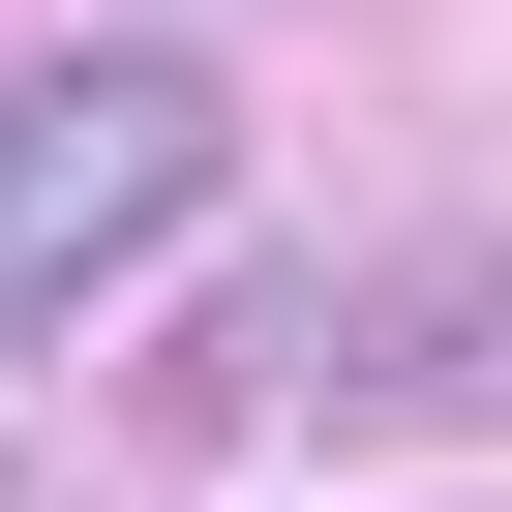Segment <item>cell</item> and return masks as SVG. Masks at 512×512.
<instances>
[{"label": "cell", "instance_id": "7a4b0ae2", "mask_svg": "<svg viewBox=\"0 0 512 512\" xmlns=\"http://www.w3.org/2000/svg\"><path fill=\"white\" fill-rule=\"evenodd\" d=\"M332 392H362V422H482V241H422V272L332 302Z\"/></svg>", "mask_w": 512, "mask_h": 512}, {"label": "cell", "instance_id": "6da1fadb", "mask_svg": "<svg viewBox=\"0 0 512 512\" xmlns=\"http://www.w3.org/2000/svg\"><path fill=\"white\" fill-rule=\"evenodd\" d=\"M211 181H241V91L181 31H61L31 91H0V362L91 332L151 241H211Z\"/></svg>", "mask_w": 512, "mask_h": 512}]
</instances>
